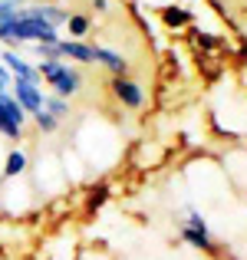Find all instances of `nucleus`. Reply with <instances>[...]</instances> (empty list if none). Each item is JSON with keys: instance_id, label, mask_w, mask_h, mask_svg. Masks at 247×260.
I'll list each match as a JSON object with an SVG mask.
<instances>
[{"instance_id": "f257e3e1", "label": "nucleus", "mask_w": 247, "mask_h": 260, "mask_svg": "<svg viewBox=\"0 0 247 260\" xmlns=\"http://www.w3.org/2000/svg\"><path fill=\"white\" fill-rule=\"evenodd\" d=\"M37 73L59 99H76L82 89V73L76 66H70V59H40Z\"/></svg>"}, {"instance_id": "f03ea898", "label": "nucleus", "mask_w": 247, "mask_h": 260, "mask_svg": "<svg viewBox=\"0 0 247 260\" xmlns=\"http://www.w3.org/2000/svg\"><path fill=\"white\" fill-rule=\"evenodd\" d=\"M178 234H181V241L188 244V247H195L198 254H204L208 260H221L224 250H228V247H221V244L214 241V234H211L204 214L195 211V208L184 211V221H181V231H178Z\"/></svg>"}, {"instance_id": "7ed1b4c3", "label": "nucleus", "mask_w": 247, "mask_h": 260, "mask_svg": "<svg viewBox=\"0 0 247 260\" xmlns=\"http://www.w3.org/2000/svg\"><path fill=\"white\" fill-rule=\"evenodd\" d=\"M109 92L129 112H142L145 109V89L135 76H109Z\"/></svg>"}, {"instance_id": "20e7f679", "label": "nucleus", "mask_w": 247, "mask_h": 260, "mask_svg": "<svg viewBox=\"0 0 247 260\" xmlns=\"http://www.w3.org/2000/svg\"><path fill=\"white\" fill-rule=\"evenodd\" d=\"M7 92L20 102V109H23L26 115H37L40 109H43V86H33V83H23V79H13Z\"/></svg>"}, {"instance_id": "39448f33", "label": "nucleus", "mask_w": 247, "mask_h": 260, "mask_svg": "<svg viewBox=\"0 0 247 260\" xmlns=\"http://www.w3.org/2000/svg\"><path fill=\"white\" fill-rule=\"evenodd\" d=\"M0 63L7 66V73H10L13 79H23V83H33V86L43 83V79H40V73H37V63L23 59L17 50H4V53H0Z\"/></svg>"}, {"instance_id": "423d86ee", "label": "nucleus", "mask_w": 247, "mask_h": 260, "mask_svg": "<svg viewBox=\"0 0 247 260\" xmlns=\"http://www.w3.org/2000/svg\"><path fill=\"white\" fill-rule=\"evenodd\" d=\"M92 59H96V66H102V70L109 73V76H132V70H129V59L122 56L119 50H112V46L92 43Z\"/></svg>"}, {"instance_id": "0eeeda50", "label": "nucleus", "mask_w": 247, "mask_h": 260, "mask_svg": "<svg viewBox=\"0 0 247 260\" xmlns=\"http://www.w3.org/2000/svg\"><path fill=\"white\" fill-rule=\"evenodd\" d=\"M26 168H30V152H26L23 145H13L4 152V165H0V178L4 181H17V178L26 175Z\"/></svg>"}, {"instance_id": "6e6552de", "label": "nucleus", "mask_w": 247, "mask_h": 260, "mask_svg": "<svg viewBox=\"0 0 247 260\" xmlns=\"http://www.w3.org/2000/svg\"><path fill=\"white\" fill-rule=\"evenodd\" d=\"M59 53H63V59H73V63L79 66H92V43H86V40H59Z\"/></svg>"}, {"instance_id": "1a4fd4ad", "label": "nucleus", "mask_w": 247, "mask_h": 260, "mask_svg": "<svg viewBox=\"0 0 247 260\" xmlns=\"http://www.w3.org/2000/svg\"><path fill=\"white\" fill-rule=\"evenodd\" d=\"M159 17H162V23L168 26V30H184L188 23H195V13H191L188 7H178V4L159 7Z\"/></svg>"}, {"instance_id": "9d476101", "label": "nucleus", "mask_w": 247, "mask_h": 260, "mask_svg": "<svg viewBox=\"0 0 247 260\" xmlns=\"http://www.w3.org/2000/svg\"><path fill=\"white\" fill-rule=\"evenodd\" d=\"M106 201H109V181H96V184L86 188V204H82V208L86 211H99Z\"/></svg>"}, {"instance_id": "9b49d317", "label": "nucleus", "mask_w": 247, "mask_h": 260, "mask_svg": "<svg viewBox=\"0 0 247 260\" xmlns=\"http://www.w3.org/2000/svg\"><path fill=\"white\" fill-rule=\"evenodd\" d=\"M92 13H70V20H66V26H70V40H82L89 30H92Z\"/></svg>"}, {"instance_id": "f8f14e48", "label": "nucleus", "mask_w": 247, "mask_h": 260, "mask_svg": "<svg viewBox=\"0 0 247 260\" xmlns=\"http://www.w3.org/2000/svg\"><path fill=\"white\" fill-rule=\"evenodd\" d=\"M43 109H46V112H50V115H56V119L59 122H63V119H70V112H73V102L70 99H59V95H43Z\"/></svg>"}, {"instance_id": "ddd939ff", "label": "nucleus", "mask_w": 247, "mask_h": 260, "mask_svg": "<svg viewBox=\"0 0 247 260\" xmlns=\"http://www.w3.org/2000/svg\"><path fill=\"white\" fill-rule=\"evenodd\" d=\"M0 106H4V112H7V115H10V119H13V122H17V125H20V128H26V119H30V115H26V112H23V109H20V102H17V99H13V95H10V92H0Z\"/></svg>"}, {"instance_id": "4468645a", "label": "nucleus", "mask_w": 247, "mask_h": 260, "mask_svg": "<svg viewBox=\"0 0 247 260\" xmlns=\"http://www.w3.org/2000/svg\"><path fill=\"white\" fill-rule=\"evenodd\" d=\"M30 119H33V125H37L40 135H53V132L59 128V119H56V115H50L46 109H40L37 115H30Z\"/></svg>"}, {"instance_id": "2eb2a0df", "label": "nucleus", "mask_w": 247, "mask_h": 260, "mask_svg": "<svg viewBox=\"0 0 247 260\" xmlns=\"http://www.w3.org/2000/svg\"><path fill=\"white\" fill-rule=\"evenodd\" d=\"M10 83H13V76L7 73V66L0 63V92H7V89H10Z\"/></svg>"}, {"instance_id": "dca6fc26", "label": "nucleus", "mask_w": 247, "mask_h": 260, "mask_svg": "<svg viewBox=\"0 0 247 260\" xmlns=\"http://www.w3.org/2000/svg\"><path fill=\"white\" fill-rule=\"evenodd\" d=\"M89 10H92V13H106L109 10V0H89Z\"/></svg>"}]
</instances>
